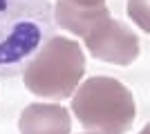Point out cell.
<instances>
[{
  "mask_svg": "<svg viewBox=\"0 0 150 134\" xmlns=\"http://www.w3.org/2000/svg\"><path fill=\"white\" fill-rule=\"evenodd\" d=\"M128 16L134 25L150 34V0H128Z\"/></svg>",
  "mask_w": 150,
  "mask_h": 134,
  "instance_id": "cell-6",
  "label": "cell"
},
{
  "mask_svg": "<svg viewBox=\"0 0 150 134\" xmlns=\"http://www.w3.org/2000/svg\"><path fill=\"white\" fill-rule=\"evenodd\" d=\"M20 134H69L72 119L63 105L31 103L18 119Z\"/></svg>",
  "mask_w": 150,
  "mask_h": 134,
  "instance_id": "cell-5",
  "label": "cell"
},
{
  "mask_svg": "<svg viewBox=\"0 0 150 134\" xmlns=\"http://www.w3.org/2000/svg\"><path fill=\"white\" fill-rule=\"evenodd\" d=\"M139 134H150V123H148V125H146V128L141 130V132H139Z\"/></svg>",
  "mask_w": 150,
  "mask_h": 134,
  "instance_id": "cell-8",
  "label": "cell"
},
{
  "mask_svg": "<svg viewBox=\"0 0 150 134\" xmlns=\"http://www.w3.org/2000/svg\"><path fill=\"white\" fill-rule=\"evenodd\" d=\"M50 32L47 0H0V72L16 69Z\"/></svg>",
  "mask_w": 150,
  "mask_h": 134,
  "instance_id": "cell-4",
  "label": "cell"
},
{
  "mask_svg": "<svg viewBox=\"0 0 150 134\" xmlns=\"http://www.w3.org/2000/svg\"><path fill=\"white\" fill-rule=\"evenodd\" d=\"M56 22L76 34L88 45L90 54L99 60L114 65H130L139 56V38L123 22L114 20L108 7L90 11H65L54 9Z\"/></svg>",
  "mask_w": 150,
  "mask_h": 134,
  "instance_id": "cell-2",
  "label": "cell"
},
{
  "mask_svg": "<svg viewBox=\"0 0 150 134\" xmlns=\"http://www.w3.org/2000/svg\"><path fill=\"white\" fill-rule=\"evenodd\" d=\"M72 112L90 134H125L134 123V96L110 76L88 78L72 96Z\"/></svg>",
  "mask_w": 150,
  "mask_h": 134,
  "instance_id": "cell-1",
  "label": "cell"
},
{
  "mask_svg": "<svg viewBox=\"0 0 150 134\" xmlns=\"http://www.w3.org/2000/svg\"><path fill=\"white\" fill-rule=\"evenodd\" d=\"M108 0H58L54 9H65V11H90V9H101L105 7Z\"/></svg>",
  "mask_w": 150,
  "mask_h": 134,
  "instance_id": "cell-7",
  "label": "cell"
},
{
  "mask_svg": "<svg viewBox=\"0 0 150 134\" xmlns=\"http://www.w3.org/2000/svg\"><path fill=\"white\" fill-rule=\"evenodd\" d=\"M85 74V56L72 38L54 36L27 63L23 81L27 89L45 98H67Z\"/></svg>",
  "mask_w": 150,
  "mask_h": 134,
  "instance_id": "cell-3",
  "label": "cell"
}]
</instances>
